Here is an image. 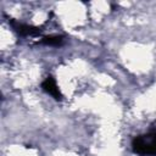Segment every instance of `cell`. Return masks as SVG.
I'll list each match as a JSON object with an SVG mask.
<instances>
[{
	"instance_id": "6da1fadb",
	"label": "cell",
	"mask_w": 156,
	"mask_h": 156,
	"mask_svg": "<svg viewBox=\"0 0 156 156\" xmlns=\"http://www.w3.org/2000/svg\"><path fill=\"white\" fill-rule=\"evenodd\" d=\"M132 146L133 151L138 155H156V130L135 136Z\"/></svg>"
},
{
	"instance_id": "7a4b0ae2",
	"label": "cell",
	"mask_w": 156,
	"mask_h": 156,
	"mask_svg": "<svg viewBox=\"0 0 156 156\" xmlns=\"http://www.w3.org/2000/svg\"><path fill=\"white\" fill-rule=\"evenodd\" d=\"M11 27L13 28V30L16 33H18L22 37H28V35H38L40 34V29L38 27H33V26H28V24H24V23H21L18 21H15V20H10L9 21Z\"/></svg>"
},
{
	"instance_id": "3957f363",
	"label": "cell",
	"mask_w": 156,
	"mask_h": 156,
	"mask_svg": "<svg viewBox=\"0 0 156 156\" xmlns=\"http://www.w3.org/2000/svg\"><path fill=\"white\" fill-rule=\"evenodd\" d=\"M41 88L44 91L50 94L55 100H62V94L60 93V89H58V87H57V84L52 77H48L41 83Z\"/></svg>"
},
{
	"instance_id": "277c9868",
	"label": "cell",
	"mask_w": 156,
	"mask_h": 156,
	"mask_svg": "<svg viewBox=\"0 0 156 156\" xmlns=\"http://www.w3.org/2000/svg\"><path fill=\"white\" fill-rule=\"evenodd\" d=\"M41 43L50 46H58V45H62L63 38L61 35H49V37H44L41 39Z\"/></svg>"
}]
</instances>
